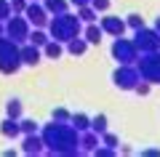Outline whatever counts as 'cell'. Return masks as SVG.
Here are the masks:
<instances>
[{
	"label": "cell",
	"mask_w": 160,
	"mask_h": 157,
	"mask_svg": "<svg viewBox=\"0 0 160 157\" xmlns=\"http://www.w3.org/2000/svg\"><path fill=\"white\" fill-rule=\"evenodd\" d=\"M40 139L48 155L53 157H75L80 155V133L69 123H46L40 130Z\"/></svg>",
	"instance_id": "1"
},
{
	"label": "cell",
	"mask_w": 160,
	"mask_h": 157,
	"mask_svg": "<svg viewBox=\"0 0 160 157\" xmlns=\"http://www.w3.org/2000/svg\"><path fill=\"white\" fill-rule=\"evenodd\" d=\"M46 29H48V35H51L53 40L67 43V40H72V37H78V35H83V22H80L78 13L64 11V13H53V16L48 19Z\"/></svg>",
	"instance_id": "2"
},
{
	"label": "cell",
	"mask_w": 160,
	"mask_h": 157,
	"mask_svg": "<svg viewBox=\"0 0 160 157\" xmlns=\"http://www.w3.org/2000/svg\"><path fill=\"white\" fill-rule=\"evenodd\" d=\"M22 45L11 40L8 35L0 37V72L3 75H16L22 69Z\"/></svg>",
	"instance_id": "3"
},
{
	"label": "cell",
	"mask_w": 160,
	"mask_h": 157,
	"mask_svg": "<svg viewBox=\"0 0 160 157\" xmlns=\"http://www.w3.org/2000/svg\"><path fill=\"white\" fill-rule=\"evenodd\" d=\"M136 69L142 75V80L152 85H160V51H149V53H139Z\"/></svg>",
	"instance_id": "4"
},
{
	"label": "cell",
	"mask_w": 160,
	"mask_h": 157,
	"mask_svg": "<svg viewBox=\"0 0 160 157\" xmlns=\"http://www.w3.org/2000/svg\"><path fill=\"white\" fill-rule=\"evenodd\" d=\"M112 59L118 64H136V59H139V51H136V45H133V40L131 37H115L112 40Z\"/></svg>",
	"instance_id": "5"
},
{
	"label": "cell",
	"mask_w": 160,
	"mask_h": 157,
	"mask_svg": "<svg viewBox=\"0 0 160 157\" xmlns=\"http://www.w3.org/2000/svg\"><path fill=\"white\" fill-rule=\"evenodd\" d=\"M139 80H142V75H139L136 64H118V69L112 72V83L120 91H133Z\"/></svg>",
	"instance_id": "6"
},
{
	"label": "cell",
	"mask_w": 160,
	"mask_h": 157,
	"mask_svg": "<svg viewBox=\"0 0 160 157\" xmlns=\"http://www.w3.org/2000/svg\"><path fill=\"white\" fill-rule=\"evenodd\" d=\"M133 45L139 53H149V51H160V35L155 27H139L133 29Z\"/></svg>",
	"instance_id": "7"
},
{
	"label": "cell",
	"mask_w": 160,
	"mask_h": 157,
	"mask_svg": "<svg viewBox=\"0 0 160 157\" xmlns=\"http://www.w3.org/2000/svg\"><path fill=\"white\" fill-rule=\"evenodd\" d=\"M3 24H6V35H8L11 40H16L19 45L27 43L29 29H32V27H29V22H27V16H24V13H11Z\"/></svg>",
	"instance_id": "8"
},
{
	"label": "cell",
	"mask_w": 160,
	"mask_h": 157,
	"mask_svg": "<svg viewBox=\"0 0 160 157\" xmlns=\"http://www.w3.org/2000/svg\"><path fill=\"white\" fill-rule=\"evenodd\" d=\"M24 16H27L29 27H46L48 19H51V13L46 11V6H43L40 0H29L27 8H24Z\"/></svg>",
	"instance_id": "9"
},
{
	"label": "cell",
	"mask_w": 160,
	"mask_h": 157,
	"mask_svg": "<svg viewBox=\"0 0 160 157\" xmlns=\"http://www.w3.org/2000/svg\"><path fill=\"white\" fill-rule=\"evenodd\" d=\"M99 27H102L104 35H109V37H120V35H126V19L120 16H102V22H99Z\"/></svg>",
	"instance_id": "10"
},
{
	"label": "cell",
	"mask_w": 160,
	"mask_h": 157,
	"mask_svg": "<svg viewBox=\"0 0 160 157\" xmlns=\"http://www.w3.org/2000/svg\"><path fill=\"white\" fill-rule=\"evenodd\" d=\"M40 59H43V48L32 43H22V64L24 67H38Z\"/></svg>",
	"instance_id": "11"
},
{
	"label": "cell",
	"mask_w": 160,
	"mask_h": 157,
	"mask_svg": "<svg viewBox=\"0 0 160 157\" xmlns=\"http://www.w3.org/2000/svg\"><path fill=\"white\" fill-rule=\"evenodd\" d=\"M22 152H24V155H43V152H46V146H43L40 133H24Z\"/></svg>",
	"instance_id": "12"
},
{
	"label": "cell",
	"mask_w": 160,
	"mask_h": 157,
	"mask_svg": "<svg viewBox=\"0 0 160 157\" xmlns=\"http://www.w3.org/2000/svg\"><path fill=\"white\" fill-rule=\"evenodd\" d=\"M96 146H99V133H93L91 128L80 133V155H93Z\"/></svg>",
	"instance_id": "13"
},
{
	"label": "cell",
	"mask_w": 160,
	"mask_h": 157,
	"mask_svg": "<svg viewBox=\"0 0 160 157\" xmlns=\"http://www.w3.org/2000/svg\"><path fill=\"white\" fill-rule=\"evenodd\" d=\"M83 37L88 40V45H99L102 37H104V32H102V27L96 22H91V24H83Z\"/></svg>",
	"instance_id": "14"
},
{
	"label": "cell",
	"mask_w": 160,
	"mask_h": 157,
	"mask_svg": "<svg viewBox=\"0 0 160 157\" xmlns=\"http://www.w3.org/2000/svg\"><path fill=\"white\" fill-rule=\"evenodd\" d=\"M48 40H51V35H48V29H46V27H32V29H29L27 43H32V45H38V48H43Z\"/></svg>",
	"instance_id": "15"
},
{
	"label": "cell",
	"mask_w": 160,
	"mask_h": 157,
	"mask_svg": "<svg viewBox=\"0 0 160 157\" xmlns=\"http://www.w3.org/2000/svg\"><path fill=\"white\" fill-rule=\"evenodd\" d=\"M0 133L6 136V139H19V136H22L19 120H13V117H6L3 123H0Z\"/></svg>",
	"instance_id": "16"
},
{
	"label": "cell",
	"mask_w": 160,
	"mask_h": 157,
	"mask_svg": "<svg viewBox=\"0 0 160 157\" xmlns=\"http://www.w3.org/2000/svg\"><path fill=\"white\" fill-rule=\"evenodd\" d=\"M67 51L69 53H72V56H83V53H86L88 51V40L83 37V35H78V37H72V40H67Z\"/></svg>",
	"instance_id": "17"
},
{
	"label": "cell",
	"mask_w": 160,
	"mask_h": 157,
	"mask_svg": "<svg viewBox=\"0 0 160 157\" xmlns=\"http://www.w3.org/2000/svg\"><path fill=\"white\" fill-rule=\"evenodd\" d=\"M62 53H64V43H59V40H53V37L43 45V56L46 59H53V61H56V59H62Z\"/></svg>",
	"instance_id": "18"
},
{
	"label": "cell",
	"mask_w": 160,
	"mask_h": 157,
	"mask_svg": "<svg viewBox=\"0 0 160 157\" xmlns=\"http://www.w3.org/2000/svg\"><path fill=\"white\" fill-rule=\"evenodd\" d=\"M69 125H72L78 133H83V130L91 128V117H88V115H83V112H78V115H72V117H69Z\"/></svg>",
	"instance_id": "19"
},
{
	"label": "cell",
	"mask_w": 160,
	"mask_h": 157,
	"mask_svg": "<svg viewBox=\"0 0 160 157\" xmlns=\"http://www.w3.org/2000/svg\"><path fill=\"white\" fill-rule=\"evenodd\" d=\"M43 6H46V11L51 13H64V11H69V0H43Z\"/></svg>",
	"instance_id": "20"
},
{
	"label": "cell",
	"mask_w": 160,
	"mask_h": 157,
	"mask_svg": "<svg viewBox=\"0 0 160 157\" xmlns=\"http://www.w3.org/2000/svg\"><path fill=\"white\" fill-rule=\"evenodd\" d=\"M6 117H13V120L22 117V101H19V99H8V104H6Z\"/></svg>",
	"instance_id": "21"
},
{
	"label": "cell",
	"mask_w": 160,
	"mask_h": 157,
	"mask_svg": "<svg viewBox=\"0 0 160 157\" xmlns=\"http://www.w3.org/2000/svg\"><path fill=\"white\" fill-rule=\"evenodd\" d=\"M78 16H80V22H83V24H91V22H96V19H99V13L93 11L91 6H80L78 8Z\"/></svg>",
	"instance_id": "22"
},
{
	"label": "cell",
	"mask_w": 160,
	"mask_h": 157,
	"mask_svg": "<svg viewBox=\"0 0 160 157\" xmlns=\"http://www.w3.org/2000/svg\"><path fill=\"white\" fill-rule=\"evenodd\" d=\"M91 130L102 136L104 130H107V115H96V117H91Z\"/></svg>",
	"instance_id": "23"
},
{
	"label": "cell",
	"mask_w": 160,
	"mask_h": 157,
	"mask_svg": "<svg viewBox=\"0 0 160 157\" xmlns=\"http://www.w3.org/2000/svg\"><path fill=\"white\" fill-rule=\"evenodd\" d=\"M99 144H104V146H112V149H118L120 146V139L115 133H109V130H104L102 136H99Z\"/></svg>",
	"instance_id": "24"
},
{
	"label": "cell",
	"mask_w": 160,
	"mask_h": 157,
	"mask_svg": "<svg viewBox=\"0 0 160 157\" xmlns=\"http://www.w3.org/2000/svg\"><path fill=\"white\" fill-rule=\"evenodd\" d=\"M19 128H22V136H24V133H38L40 125L35 123V120H24V117H19Z\"/></svg>",
	"instance_id": "25"
},
{
	"label": "cell",
	"mask_w": 160,
	"mask_h": 157,
	"mask_svg": "<svg viewBox=\"0 0 160 157\" xmlns=\"http://www.w3.org/2000/svg\"><path fill=\"white\" fill-rule=\"evenodd\" d=\"M69 117H72V112H67L64 107H56L51 112V120H56V123H69Z\"/></svg>",
	"instance_id": "26"
},
{
	"label": "cell",
	"mask_w": 160,
	"mask_h": 157,
	"mask_svg": "<svg viewBox=\"0 0 160 157\" xmlns=\"http://www.w3.org/2000/svg\"><path fill=\"white\" fill-rule=\"evenodd\" d=\"M126 27H131V29L144 27V16H142V13H128V19H126Z\"/></svg>",
	"instance_id": "27"
},
{
	"label": "cell",
	"mask_w": 160,
	"mask_h": 157,
	"mask_svg": "<svg viewBox=\"0 0 160 157\" xmlns=\"http://www.w3.org/2000/svg\"><path fill=\"white\" fill-rule=\"evenodd\" d=\"M93 155H96V157H115V155H118V149H112V146H96V149H93Z\"/></svg>",
	"instance_id": "28"
},
{
	"label": "cell",
	"mask_w": 160,
	"mask_h": 157,
	"mask_svg": "<svg viewBox=\"0 0 160 157\" xmlns=\"http://www.w3.org/2000/svg\"><path fill=\"white\" fill-rule=\"evenodd\" d=\"M8 3H11V13H24L29 0H8Z\"/></svg>",
	"instance_id": "29"
},
{
	"label": "cell",
	"mask_w": 160,
	"mask_h": 157,
	"mask_svg": "<svg viewBox=\"0 0 160 157\" xmlns=\"http://www.w3.org/2000/svg\"><path fill=\"white\" fill-rule=\"evenodd\" d=\"M91 8L96 13H104V11H109V0H91Z\"/></svg>",
	"instance_id": "30"
},
{
	"label": "cell",
	"mask_w": 160,
	"mask_h": 157,
	"mask_svg": "<svg viewBox=\"0 0 160 157\" xmlns=\"http://www.w3.org/2000/svg\"><path fill=\"white\" fill-rule=\"evenodd\" d=\"M11 16V3L8 0H0V22H6Z\"/></svg>",
	"instance_id": "31"
},
{
	"label": "cell",
	"mask_w": 160,
	"mask_h": 157,
	"mask_svg": "<svg viewBox=\"0 0 160 157\" xmlns=\"http://www.w3.org/2000/svg\"><path fill=\"white\" fill-rule=\"evenodd\" d=\"M69 6L80 8V6H91V0H69Z\"/></svg>",
	"instance_id": "32"
},
{
	"label": "cell",
	"mask_w": 160,
	"mask_h": 157,
	"mask_svg": "<svg viewBox=\"0 0 160 157\" xmlns=\"http://www.w3.org/2000/svg\"><path fill=\"white\" fill-rule=\"evenodd\" d=\"M144 157H160V149H147V152H144Z\"/></svg>",
	"instance_id": "33"
},
{
	"label": "cell",
	"mask_w": 160,
	"mask_h": 157,
	"mask_svg": "<svg viewBox=\"0 0 160 157\" xmlns=\"http://www.w3.org/2000/svg\"><path fill=\"white\" fill-rule=\"evenodd\" d=\"M155 29H158V35H160V16L155 19Z\"/></svg>",
	"instance_id": "34"
},
{
	"label": "cell",
	"mask_w": 160,
	"mask_h": 157,
	"mask_svg": "<svg viewBox=\"0 0 160 157\" xmlns=\"http://www.w3.org/2000/svg\"><path fill=\"white\" fill-rule=\"evenodd\" d=\"M3 35H6V24L0 22V37H3Z\"/></svg>",
	"instance_id": "35"
}]
</instances>
